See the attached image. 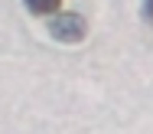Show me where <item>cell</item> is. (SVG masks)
<instances>
[{"mask_svg": "<svg viewBox=\"0 0 153 134\" xmlns=\"http://www.w3.org/2000/svg\"><path fill=\"white\" fill-rule=\"evenodd\" d=\"M49 33L52 39H59L65 46H75V43H82L85 33H88V23H85V16L82 13H59V16H52L49 20Z\"/></svg>", "mask_w": 153, "mask_h": 134, "instance_id": "6da1fadb", "label": "cell"}, {"mask_svg": "<svg viewBox=\"0 0 153 134\" xmlns=\"http://www.w3.org/2000/svg\"><path fill=\"white\" fill-rule=\"evenodd\" d=\"M62 0H26V10L36 16H49V13H59Z\"/></svg>", "mask_w": 153, "mask_h": 134, "instance_id": "7a4b0ae2", "label": "cell"}, {"mask_svg": "<svg viewBox=\"0 0 153 134\" xmlns=\"http://www.w3.org/2000/svg\"><path fill=\"white\" fill-rule=\"evenodd\" d=\"M143 16H147V23L153 26V0H143Z\"/></svg>", "mask_w": 153, "mask_h": 134, "instance_id": "3957f363", "label": "cell"}]
</instances>
